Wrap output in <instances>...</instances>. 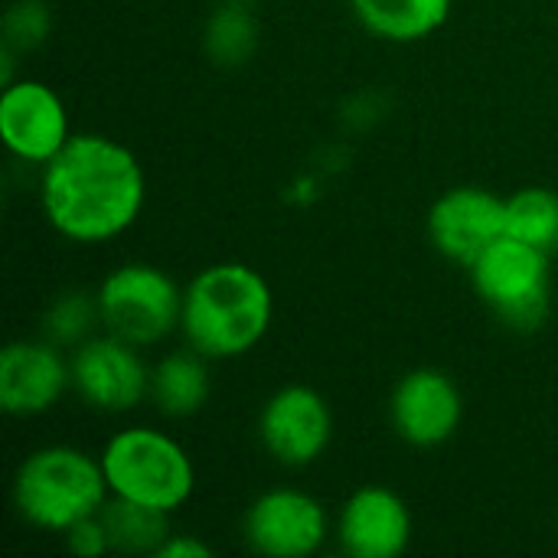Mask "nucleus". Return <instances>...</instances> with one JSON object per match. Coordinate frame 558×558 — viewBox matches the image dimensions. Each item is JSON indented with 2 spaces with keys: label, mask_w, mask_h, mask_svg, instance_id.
<instances>
[{
  "label": "nucleus",
  "mask_w": 558,
  "mask_h": 558,
  "mask_svg": "<svg viewBox=\"0 0 558 558\" xmlns=\"http://www.w3.org/2000/svg\"><path fill=\"white\" fill-rule=\"evenodd\" d=\"M507 235H517L549 255L558 252V193L523 186L507 196Z\"/></svg>",
  "instance_id": "6ab92c4d"
},
{
  "label": "nucleus",
  "mask_w": 558,
  "mask_h": 558,
  "mask_svg": "<svg viewBox=\"0 0 558 558\" xmlns=\"http://www.w3.org/2000/svg\"><path fill=\"white\" fill-rule=\"evenodd\" d=\"M62 539H65V549H69L72 556L95 558V556H105V553L111 549L101 517H88V520L75 523L72 530H65V533H62Z\"/></svg>",
  "instance_id": "4be33fe9"
},
{
  "label": "nucleus",
  "mask_w": 558,
  "mask_h": 558,
  "mask_svg": "<svg viewBox=\"0 0 558 558\" xmlns=\"http://www.w3.org/2000/svg\"><path fill=\"white\" fill-rule=\"evenodd\" d=\"M147 199V177L137 154L105 134H72L43 163L39 209L52 232L78 245L124 235Z\"/></svg>",
  "instance_id": "f257e3e1"
},
{
  "label": "nucleus",
  "mask_w": 558,
  "mask_h": 558,
  "mask_svg": "<svg viewBox=\"0 0 558 558\" xmlns=\"http://www.w3.org/2000/svg\"><path fill=\"white\" fill-rule=\"evenodd\" d=\"M209 363L213 360H206L193 347L167 353L150 369V399H154V405L170 418L196 415L206 405L209 389H213Z\"/></svg>",
  "instance_id": "dca6fc26"
},
{
  "label": "nucleus",
  "mask_w": 558,
  "mask_h": 558,
  "mask_svg": "<svg viewBox=\"0 0 558 558\" xmlns=\"http://www.w3.org/2000/svg\"><path fill=\"white\" fill-rule=\"evenodd\" d=\"M69 386V360L49 340H16L0 353V409L7 415H43Z\"/></svg>",
  "instance_id": "ddd939ff"
},
{
  "label": "nucleus",
  "mask_w": 558,
  "mask_h": 558,
  "mask_svg": "<svg viewBox=\"0 0 558 558\" xmlns=\"http://www.w3.org/2000/svg\"><path fill=\"white\" fill-rule=\"evenodd\" d=\"M262 448L281 468H307L333 441V412L311 386H281L258 412Z\"/></svg>",
  "instance_id": "1a4fd4ad"
},
{
  "label": "nucleus",
  "mask_w": 558,
  "mask_h": 558,
  "mask_svg": "<svg viewBox=\"0 0 558 558\" xmlns=\"http://www.w3.org/2000/svg\"><path fill=\"white\" fill-rule=\"evenodd\" d=\"M98 517L105 523V533L114 553L157 556V549L170 536V513L134 504V500L108 497Z\"/></svg>",
  "instance_id": "f3484780"
},
{
  "label": "nucleus",
  "mask_w": 558,
  "mask_h": 558,
  "mask_svg": "<svg viewBox=\"0 0 558 558\" xmlns=\"http://www.w3.org/2000/svg\"><path fill=\"white\" fill-rule=\"evenodd\" d=\"M239 3H255V0H239Z\"/></svg>",
  "instance_id": "b1692460"
},
{
  "label": "nucleus",
  "mask_w": 558,
  "mask_h": 558,
  "mask_svg": "<svg viewBox=\"0 0 558 558\" xmlns=\"http://www.w3.org/2000/svg\"><path fill=\"white\" fill-rule=\"evenodd\" d=\"M454 0H350L363 29L389 43H418L441 29Z\"/></svg>",
  "instance_id": "2eb2a0df"
},
{
  "label": "nucleus",
  "mask_w": 558,
  "mask_h": 558,
  "mask_svg": "<svg viewBox=\"0 0 558 558\" xmlns=\"http://www.w3.org/2000/svg\"><path fill=\"white\" fill-rule=\"evenodd\" d=\"M98 458L111 497L177 513L196 490V468L186 448L150 425L114 432Z\"/></svg>",
  "instance_id": "20e7f679"
},
{
  "label": "nucleus",
  "mask_w": 558,
  "mask_h": 558,
  "mask_svg": "<svg viewBox=\"0 0 558 558\" xmlns=\"http://www.w3.org/2000/svg\"><path fill=\"white\" fill-rule=\"evenodd\" d=\"M203 46H206V56L216 65H226V69L245 65L255 56V49H258V23H255L248 3L226 0L206 20Z\"/></svg>",
  "instance_id": "a211bd4d"
},
{
  "label": "nucleus",
  "mask_w": 558,
  "mask_h": 558,
  "mask_svg": "<svg viewBox=\"0 0 558 558\" xmlns=\"http://www.w3.org/2000/svg\"><path fill=\"white\" fill-rule=\"evenodd\" d=\"M52 26V10L46 0H16L3 16V43L13 52L36 49Z\"/></svg>",
  "instance_id": "412c9836"
},
{
  "label": "nucleus",
  "mask_w": 558,
  "mask_h": 558,
  "mask_svg": "<svg viewBox=\"0 0 558 558\" xmlns=\"http://www.w3.org/2000/svg\"><path fill=\"white\" fill-rule=\"evenodd\" d=\"M245 543L268 558H307L324 549L330 517L324 504L298 487H275L245 510Z\"/></svg>",
  "instance_id": "6e6552de"
},
{
  "label": "nucleus",
  "mask_w": 558,
  "mask_h": 558,
  "mask_svg": "<svg viewBox=\"0 0 558 558\" xmlns=\"http://www.w3.org/2000/svg\"><path fill=\"white\" fill-rule=\"evenodd\" d=\"M95 324H101L95 298H88V294H62V298H56L49 304V311L43 317V333L56 347H78L82 340H88Z\"/></svg>",
  "instance_id": "aec40b11"
},
{
  "label": "nucleus",
  "mask_w": 558,
  "mask_h": 558,
  "mask_svg": "<svg viewBox=\"0 0 558 558\" xmlns=\"http://www.w3.org/2000/svg\"><path fill=\"white\" fill-rule=\"evenodd\" d=\"M98 314L108 333L141 347H154L180 330L183 288L157 265L128 262L98 284Z\"/></svg>",
  "instance_id": "423d86ee"
},
{
  "label": "nucleus",
  "mask_w": 558,
  "mask_h": 558,
  "mask_svg": "<svg viewBox=\"0 0 558 558\" xmlns=\"http://www.w3.org/2000/svg\"><path fill=\"white\" fill-rule=\"evenodd\" d=\"M111 497L101 458L72 445H46L26 454L13 474V510L39 533H65L98 517Z\"/></svg>",
  "instance_id": "7ed1b4c3"
},
{
  "label": "nucleus",
  "mask_w": 558,
  "mask_h": 558,
  "mask_svg": "<svg viewBox=\"0 0 558 558\" xmlns=\"http://www.w3.org/2000/svg\"><path fill=\"white\" fill-rule=\"evenodd\" d=\"M157 556L160 558H209L213 556V549H209V543H203V539H196V536H180V533H170V536H167V543L157 549Z\"/></svg>",
  "instance_id": "5701e85b"
},
{
  "label": "nucleus",
  "mask_w": 558,
  "mask_h": 558,
  "mask_svg": "<svg viewBox=\"0 0 558 558\" xmlns=\"http://www.w3.org/2000/svg\"><path fill=\"white\" fill-rule=\"evenodd\" d=\"M69 373L75 396L105 415L131 412L150 396V369L137 356V347L108 330L72 347Z\"/></svg>",
  "instance_id": "0eeeda50"
},
{
  "label": "nucleus",
  "mask_w": 558,
  "mask_h": 558,
  "mask_svg": "<svg viewBox=\"0 0 558 558\" xmlns=\"http://www.w3.org/2000/svg\"><path fill=\"white\" fill-rule=\"evenodd\" d=\"M337 539L353 558H399L412 543V510L389 487H360L340 507Z\"/></svg>",
  "instance_id": "4468645a"
},
{
  "label": "nucleus",
  "mask_w": 558,
  "mask_h": 558,
  "mask_svg": "<svg viewBox=\"0 0 558 558\" xmlns=\"http://www.w3.org/2000/svg\"><path fill=\"white\" fill-rule=\"evenodd\" d=\"M275 294L262 271L242 262L203 268L183 288L180 333L206 360H235L252 353L271 330Z\"/></svg>",
  "instance_id": "f03ea898"
},
{
  "label": "nucleus",
  "mask_w": 558,
  "mask_h": 558,
  "mask_svg": "<svg viewBox=\"0 0 558 558\" xmlns=\"http://www.w3.org/2000/svg\"><path fill=\"white\" fill-rule=\"evenodd\" d=\"M396 435L412 448H438L454 438L464 418V396L458 383L432 366L405 373L389 399Z\"/></svg>",
  "instance_id": "f8f14e48"
},
{
  "label": "nucleus",
  "mask_w": 558,
  "mask_h": 558,
  "mask_svg": "<svg viewBox=\"0 0 558 558\" xmlns=\"http://www.w3.org/2000/svg\"><path fill=\"white\" fill-rule=\"evenodd\" d=\"M507 235V196L484 186H454L428 209V239L438 255L471 268Z\"/></svg>",
  "instance_id": "9b49d317"
},
{
  "label": "nucleus",
  "mask_w": 558,
  "mask_h": 558,
  "mask_svg": "<svg viewBox=\"0 0 558 558\" xmlns=\"http://www.w3.org/2000/svg\"><path fill=\"white\" fill-rule=\"evenodd\" d=\"M477 298L520 333L539 330L549 314L553 255L517 239L500 235L471 268Z\"/></svg>",
  "instance_id": "39448f33"
},
{
  "label": "nucleus",
  "mask_w": 558,
  "mask_h": 558,
  "mask_svg": "<svg viewBox=\"0 0 558 558\" xmlns=\"http://www.w3.org/2000/svg\"><path fill=\"white\" fill-rule=\"evenodd\" d=\"M3 147L23 163H49L72 137L59 92L39 78H16L0 95Z\"/></svg>",
  "instance_id": "9d476101"
}]
</instances>
